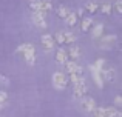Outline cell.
<instances>
[{"mask_svg": "<svg viewBox=\"0 0 122 117\" xmlns=\"http://www.w3.org/2000/svg\"><path fill=\"white\" fill-rule=\"evenodd\" d=\"M17 51L23 52L25 60L28 62V65H34V63H36V49H34V46L31 45V43H25V45L19 46Z\"/></svg>", "mask_w": 122, "mask_h": 117, "instance_id": "cell-1", "label": "cell"}, {"mask_svg": "<svg viewBox=\"0 0 122 117\" xmlns=\"http://www.w3.org/2000/svg\"><path fill=\"white\" fill-rule=\"evenodd\" d=\"M73 91H74V97H77V99L85 97L86 91H88V86H86V80H85V79H83V77H79V80L74 83Z\"/></svg>", "mask_w": 122, "mask_h": 117, "instance_id": "cell-2", "label": "cell"}, {"mask_svg": "<svg viewBox=\"0 0 122 117\" xmlns=\"http://www.w3.org/2000/svg\"><path fill=\"white\" fill-rule=\"evenodd\" d=\"M53 85L56 89H65L66 85H68V79H66V75L63 72L57 71L53 74Z\"/></svg>", "mask_w": 122, "mask_h": 117, "instance_id": "cell-3", "label": "cell"}, {"mask_svg": "<svg viewBox=\"0 0 122 117\" xmlns=\"http://www.w3.org/2000/svg\"><path fill=\"white\" fill-rule=\"evenodd\" d=\"M81 108L86 114H93V111H94L97 106H96V102H94L93 97H82L81 99Z\"/></svg>", "mask_w": 122, "mask_h": 117, "instance_id": "cell-4", "label": "cell"}, {"mask_svg": "<svg viewBox=\"0 0 122 117\" xmlns=\"http://www.w3.org/2000/svg\"><path fill=\"white\" fill-rule=\"evenodd\" d=\"M65 66H66V71H68V74H74V75H77V77H82L83 69H82V66H79L76 62L68 60V62L65 63Z\"/></svg>", "mask_w": 122, "mask_h": 117, "instance_id": "cell-5", "label": "cell"}, {"mask_svg": "<svg viewBox=\"0 0 122 117\" xmlns=\"http://www.w3.org/2000/svg\"><path fill=\"white\" fill-rule=\"evenodd\" d=\"M51 8H53V5H51L50 0H39L36 5V11L34 12H40L42 15H45L46 12L51 11Z\"/></svg>", "mask_w": 122, "mask_h": 117, "instance_id": "cell-6", "label": "cell"}, {"mask_svg": "<svg viewBox=\"0 0 122 117\" xmlns=\"http://www.w3.org/2000/svg\"><path fill=\"white\" fill-rule=\"evenodd\" d=\"M101 77H102V80L114 82V80H116V69H114V68H110V69H102V71H101Z\"/></svg>", "mask_w": 122, "mask_h": 117, "instance_id": "cell-7", "label": "cell"}, {"mask_svg": "<svg viewBox=\"0 0 122 117\" xmlns=\"http://www.w3.org/2000/svg\"><path fill=\"white\" fill-rule=\"evenodd\" d=\"M33 22H34V25H36L37 28H40V29H45V28H46L45 15H42L40 12H34L33 14Z\"/></svg>", "mask_w": 122, "mask_h": 117, "instance_id": "cell-8", "label": "cell"}, {"mask_svg": "<svg viewBox=\"0 0 122 117\" xmlns=\"http://www.w3.org/2000/svg\"><path fill=\"white\" fill-rule=\"evenodd\" d=\"M40 42H42V46H43L45 49H53V46H54V40H53V37L50 36V34H43L42 36V39H40Z\"/></svg>", "mask_w": 122, "mask_h": 117, "instance_id": "cell-9", "label": "cell"}, {"mask_svg": "<svg viewBox=\"0 0 122 117\" xmlns=\"http://www.w3.org/2000/svg\"><path fill=\"white\" fill-rule=\"evenodd\" d=\"M114 42H116V36H114V34L101 37V46H102V48H108V46H111Z\"/></svg>", "mask_w": 122, "mask_h": 117, "instance_id": "cell-10", "label": "cell"}, {"mask_svg": "<svg viewBox=\"0 0 122 117\" xmlns=\"http://www.w3.org/2000/svg\"><path fill=\"white\" fill-rule=\"evenodd\" d=\"M56 62L59 63V65H65V63L68 62V56H66V51H63V49H59V51L56 52Z\"/></svg>", "mask_w": 122, "mask_h": 117, "instance_id": "cell-11", "label": "cell"}, {"mask_svg": "<svg viewBox=\"0 0 122 117\" xmlns=\"http://www.w3.org/2000/svg\"><path fill=\"white\" fill-rule=\"evenodd\" d=\"M66 56H70L71 60L74 62L76 59L81 57V48H79V46H71V48L68 49V52H66Z\"/></svg>", "mask_w": 122, "mask_h": 117, "instance_id": "cell-12", "label": "cell"}, {"mask_svg": "<svg viewBox=\"0 0 122 117\" xmlns=\"http://www.w3.org/2000/svg\"><path fill=\"white\" fill-rule=\"evenodd\" d=\"M104 114H105V117H121V112L116 108H113V106L104 108Z\"/></svg>", "mask_w": 122, "mask_h": 117, "instance_id": "cell-13", "label": "cell"}, {"mask_svg": "<svg viewBox=\"0 0 122 117\" xmlns=\"http://www.w3.org/2000/svg\"><path fill=\"white\" fill-rule=\"evenodd\" d=\"M91 71H93V79H94V82L97 83V86L99 88H104V80H102V77H101V72L96 71L93 66H91Z\"/></svg>", "mask_w": 122, "mask_h": 117, "instance_id": "cell-14", "label": "cell"}, {"mask_svg": "<svg viewBox=\"0 0 122 117\" xmlns=\"http://www.w3.org/2000/svg\"><path fill=\"white\" fill-rule=\"evenodd\" d=\"M102 31H104V25L102 23L94 25V28H93V37H94V39H101L102 37Z\"/></svg>", "mask_w": 122, "mask_h": 117, "instance_id": "cell-15", "label": "cell"}, {"mask_svg": "<svg viewBox=\"0 0 122 117\" xmlns=\"http://www.w3.org/2000/svg\"><path fill=\"white\" fill-rule=\"evenodd\" d=\"M76 20H77V15H76L74 12H71V11H70V14L65 17V23L68 25V26H73V25L76 23Z\"/></svg>", "mask_w": 122, "mask_h": 117, "instance_id": "cell-16", "label": "cell"}, {"mask_svg": "<svg viewBox=\"0 0 122 117\" xmlns=\"http://www.w3.org/2000/svg\"><path fill=\"white\" fill-rule=\"evenodd\" d=\"M68 14H70V9L68 8H65V6H59V8H57V15H59L60 19H63V20H65V17Z\"/></svg>", "mask_w": 122, "mask_h": 117, "instance_id": "cell-17", "label": "cell"}, {"mask_svg": "<svg viewBox=\"0 0 122 117\" xmlns=\"http://www.w3.org/2000/svg\"><path fill=\"white\" fill-rule=\"evenodd\" d=\"M91 25H93V20H91V19H90V17H86V19H83V20H82V31H88L90 29V28H91Z\"/></svg>", "mask_w": 122, "mask_h": 117, "instance_id": "cell-18", "label": "cell"}, {"mask_svg": "<svg viewBox=\"0 0 122 117\" xmlns=\"http://www.w3.org/2000/svg\"><path fill=\"white\" fill-rule=\"evenodd\" d=\"M86 11L88 12H94V11H97V8H99V5L96 2H90V3H86Z\"/></svg>", "mask_w": 122, "mask_h": 117, "instance_id": "cell-19", "label": "cell"}, {"mask_svg": "<svg viewBox=\"0 0 122 117\" xmlns=\"http://www.w3.org/2000/svg\"><path fill=\"white\" fill-rule=\"evenodd\" d=\"M63 39H65V42L66 43H74V40H76V37H74V34H71V33H63Z\"/></svg>", "mask_w": 122, "mask_h": 117, "instance_id": "cell-20", "label": "cell"}, {"mask_svg": "<svg viewBox=\"0 0 122 117\" xmlns=\"http://www.w3.org/2000/svg\"><path fill=\"white\" fill-rule=\"evenodd\" d=\"M6 100H8V94L5 91H0V108H3L6 105Z\"/></svg>", "mask_w": 122, "mask_h": 117, "instance_id": "cell-21", "label": "cell"}, {"mask_svg": "<svg viewBox=\"0 0 122 117\" xmlns=\"http://www.w3.org/2000/svg\"><path fill=\"white\" fill-rule=\"evenodd\" d=\"M104 63H105V60H104V59H99L97 62L94 63V66H93V68H94L96 71H99V72H101V71H102V68H104Z\"/></svg>", "mask_w": 122, "mask_h": 117, "instance_id": "cell-22", "label": "cell"}, {"mask_svg": "<svg viewBox=\"0 0 122 117\" xmlns=\"http://www.w3.org/2000/svg\"><path fill=\"white\" fill-rule=\"evenodd\" d=\"M57 43H65V39H63V33H56V36H54V39Z\"/></svg>", "mask_w": 122, "mask_h": 117, "instance_id": "cell-23", "label": "cell"}, {"mask_svg": "<svg viewBox=\"0 0 122 117\" xmlns=\"http://www.w3.org/2000/svg\"><path fill=\"white\" fill-rule=\"evenodd\" d=\"M93 116H94V117H105V114H104V108H96L94 111H93Z\"/></svg>", "mask_w": 122, "mask_h": 117, "instance_id": "cell-24", "label": "cell"}, {"mask_svg": "<svg viewBox=\"0 0 122 117\" xmlns=\"http://www.w3.org/2000/svg\"><path fill=\"white\" fill-rule=\"evenodd\" d=\"M114 9H116L117 14H121V12H122V5H121V2H116V5H114Z\"/></svg>", "mask_w": 122, "mask_h": 117, "instance_id": "cell-25", "label": "cell"}, {"mask_svg": "<svg viewBox=\"0 0 122 117\" xmlns=\"http://www.w3.org/2000/svg\"><path fill=\"white\" fill-rule=\"evenodd\" d=\"M102 11H104L105 14H108V12L111 11V5H102Z\"/></svg>", "mask_w": 122, "mask_h": 117, "instance_id": "cell-26", "label": "cell"}, {"mask_svg": "<svg viewBox=\"0 0 122 117\" xmlns=\"http://www.w3.org/2000/svg\"><path fill=\"white\" fill-rule=\"evenodd\" d=\"M70 79H71L73 83H76V82L79 80V77H77V75H74V74H70Z\"/></svg>", "mask_w": 122, "mask_h": 117, "instance_id": "cell-27", "label": "cell"}, {"mask_svg": "<svg viewBox=\"0 0 122 117\" xmlns=\"http://www.w3.org/2000/svg\"><path fill=\"white\" fill-rule=\"evenodd\" d=\"M114 103H116V105H121V103H122L121 96H116V99H114Z\"/></svg>", "mask_w": 122, "mask_h": 117, "instance_id": "cell-28", "label": "cell"}]
</instances>
